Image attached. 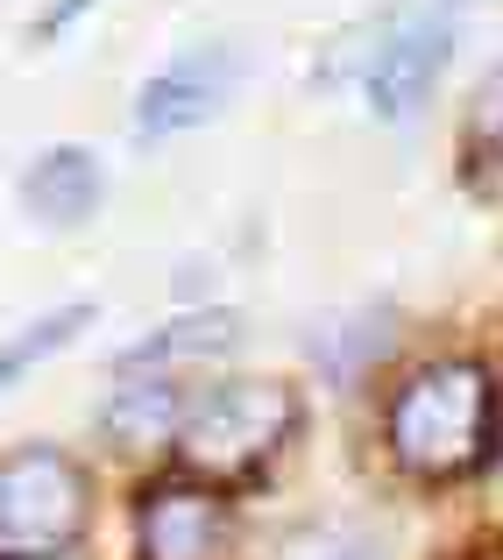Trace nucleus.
Returning a JSON list of instances; mask_svg holds the SVG:
<instances>
[{"instance_id":"obj_1","label":"nucleus","mask_w":503,"mask_h":560,"mask_svg":"<svg viewBox=\"0 0 503 560\" xmlns=\"http://www.w3.org/2000/svg\"><path fill=\"white\" fill-rule=\"evenodd\" d=\"M503 447V390L482 362H425L390 397V454L425 482L476 476Z\"/></svg>"},{"instance_id":"obj_2","label":"nucleus","mask_w":503,"mask_h":560,"mask_svg":"<svg viewBox=\"0 0 503 560\" xmlns=\"http://www.w3.org/2000/svg\"><path fill=\"white\" fill-rule=\"evenodd\" d=\"M299 397L270 376H234L213 383L206 397H191L185 425H177V462L199 482H248L277 447H284Z\"/></svg>"},{"instance_id":"obj_3","label":"nucleus","mask_w":503,"mask_h":560,"mask_svg":"<svg viewBox=\"0 0 503 560\" xmlns=\"http://www.w3.org/2000/svg\"><path fill=\"white\" fill-rule=\"evenodd\" d=\"M93 518V482L65 447L0 454V560H57Z\"/></svg>"},{"instance_id":"obj_4","label":"nucleus","mask_w":503,"mask_h":560,"mask_svg":"<svg viewBox=\"0 0 503 560\" xmlns=\"http://www.w3.org/2000/svg\"><path fill=\"white\" fill-rule=\"evenodd\" d=\"M454 36H461V0H397L369 65H362L369 114L376 121H411L433 100L440 71H447Z\"/></svg>"},{"instance_id":"obj_5","label":"nucleus","mask_w":503,"mask_h":560,"mask_svg":"<svg viewBox=\"0 0 503 560\" xmlns=\"http://www.w3.org/2000/svg\"><path fill=\"white\" fill-rule=\"evenodd\" d=\"M234 85H242V57L227 43H191L164 71H150V85L136 93V136L164 142L185 136V128H206L234 100Z\"/></svg>"},{"instance_id":"obj_6","label":"nucleus","mask_w":503,"mask_h":560,"mask_svg":"<svg viewBox=\"0 0 503 560\" xmlns=\"http://www.w3.org/2000/svg\"><path fill=\"white\" fill-rule=\"evenodd\" d=\"M107 199V171L85 142H57L22 171V213L36 228H85Z\"/></svg>"},{"instance_id":"obj_7","label":"nucleus","mask_w":503,"mask_h":560,"mask_svg":"<svg viewBox=\"0 0 503 560\" xmlns=\"http://www.w3.org/2000/svg\"><path fill=\"white\" fill-rule=\"evenodd\" d=\"M142 553L150 560H213L220 553V497L191 482H156L142 497Z\"/></svg>"},{"instance_id":"obj_8","label":"nucleus","mask_w":503,"mask_h":560,"mask_svg":"<svg viewBox=\"0 0 503 560\" xmlns=\"http://www.w3.org/2000/svg\"><path fill=\"white\" fill-rule=\"evenodd\" d=\"M185 411H191V397L171 370L164 376H121V390L107 397V433L128 440V447H150V440L185 425Z\"/></svg>"},{"instance_id":"obj_9","label":"nucleus","mask_w":503,"mask_h":560,"mask_svg":"<svg viewBox=\"0 0 503 560\" xmlns=\"http://www.w3.org/2000/svg\"><path fill=\"white\" fill-rule=\"evenodd\" d=\"M85 327H93V305H57V313L28 319V327L14 334L8 348H0V397H8L14 383H22L28 370H36V362H50L57 348H71V341H79Z\"/></svg>"},{"instance_id":"obj_10","label":"nucleus","mask_w":503,"mask_h":560,"mask_svg":"<svg viewBox=\"0 0 503 560\" xmlns=\"http://www.w3.org/2000/svg\"><path fill=\"white\" fill-rule=\"evenodd\" d=\"M227 341H234V319H177V327L150 334L142 348H128V362H121V370L136 376V370H150V362H171V355H206V348H227Z\"/></svg>"},{"instance_id":"obj_11","label":"nucleus","mask_w":503,"mask_h":560,"mask_svg":"<svg viewBox=\"0 0 503 560\" xmlns=\"http://www.w3.org/2000/svg\"><path fill=\"white\" fill-rule=\"evenodd\" d=\"M277 560H369V539L348 525H305L277 547Z\"/></svg>"},{"instance_id":"obj_12","label":"nucleus","mask_w":503,"mask_h":560,"mask_svg":"<svg viewBox=\"0 0 503 560\" xmlns=\"http://www.w3.org/2000/svg\"><path fill=\"white\" fill-rule=\"evenodd\" d=\"M85 8H93V0H50V8H43V14H36V36H43V43H50V36H65V28H71V22H79V14H85Z\"/></svg>"}]
</instances>
